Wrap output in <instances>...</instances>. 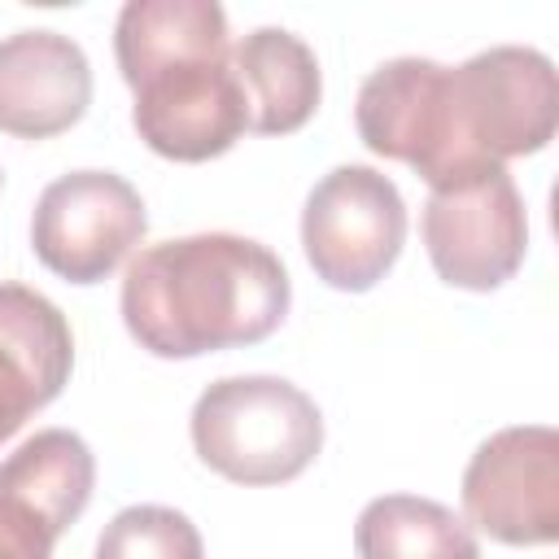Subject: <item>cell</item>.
<instances>
[{
    "label": "cell",
    "instance_id": "obj_6",
    "mask_svg": "<svg viewBox=\"0 0 559 559\" xmlns=\"http://www.w3.org/2000/svg\"><path fill=\"white\" fill-rule=\"evenodd\" d=\"M144 227V201L122 175L70 170L39 192L31 245L52 275L70 284H100L140 245Z\"/></svg>",
    "mask_w": 559,
    "mask_h": 559
},
{
    "label": "cell",
    "instance_id": "obj_14",
    "mask_svg": "<svg viewBox=\"0 0 559 559\" xmlns=\"http://www.w3.org/2000/svg\"><path fill=\"white\" fill-rule=\"evenodd\" d=\"M227 52V13L214 0H131L114 26V57L127 87L170 61Z\"/></svg>",
    "mask_w": 559,
    "mask_h": 559
},
{
    "label": "cell",
    "instance_id": "obj_3",
    "mask_svg": "<svg viewBox=\"0 0 559 559\" xmlns=\"http://www.w3.org/2000/svg\"><path fill=\"white\" fill-rule=\"evenodd\" d=\"M450 127L467 162H507L550 144L559 122L555 66L537 48L498 44L445 74Z\"/></svg>",
    "mask_w": 559,
    "mask_h": 559
},
{
    "label": "cell",
    "instance_id": "obj_8",
    "mask_svg": "<svg viewBox=\"0 0 559 559\" xmlns=\"http://www.w3.org/2000/svg\"><path fill=\"white\" fill-rule=\"evenodd\" d=\"M445 74L450 66L428 57H393L362 79L358 105H354L362 144L380 157L406 162L428 188L445 183L467 166H480L459 153L454 127H450Z\"/></svg>",
    "mask_w": 559,
    "mask_h": 559
},
{
    "label": "cell",
    "instance_id": "obj_10",
    "mask_svg": "<svg viewBox=\"0 0 559 559\" xmlns=\"http://www.w3.org/2000/svg\"><path fill=\"white\" fill-rule=\"evenodd\" d=\"M96 459L70 428H44L0 463V559H52L57 537L87 511Z\"/></svg>",
    "mask_w": 559,
    "mask_h": 559
},
{
    "label": "cell",
    "instance_id": "obj_4",
    "mask_svg": "<svg viewBox=\"0 0 559 559\" xmlns=\"http://www.w3.org/2000/svg\"><path fill=\"white\" fill-rule=\"evenodd\" d=\"M424 249L450 288H502L528 249V214L515 179L498 162L467 166L424 201Z\"/></svg>",
    "mask_w": 559,
    "mask_h": 559
},
{
    "label": "cell",
    "instance_id": "obj_2",
    "mask_svg": "<svg viewBox=\"0 0 559 559\" xmlns=\"http://www.w3.org/2000/svg\"><path fill=\"white\" fill-rule=\"evenodd\" d=\"M197 459L236 485H284L323 450V415L280 376H223L192 406Z\"/></svg>",
    "mask_w": 559,
    "mask_h": 559
},
{
    "label": "cell",
    "instance_id": "obj_12",
    "mask_svg": "<svg viewBox=\"0 0 559 559\" xmlns=\"http://www.w3.org/2000/svg\"><path fill=\"white\" fill-rule=\"evenodd\" d=\"M70 367L74 336L66 314L26 284H0V441L66 389Z\"/></svg>",
    "mask_w": 559,
    "mask_h": 559
},
{
    "label": "cell",
    "instance_id": "obj_9",
    "mask_svg": "<svg viewBox=\"0 0 559 559\" xmlns=\"http://www.w3.org/2000/svg\"><path fill=\"white\" fill-rule=\"evenodd\" d=\"M135 135L170 162H210L227 153L249 131L245 92L231 74L227 57H192L170 61L140 83H131Z\"/></svg>",
    "mask_w": 559,
    "mask_h": 559
},
{
    "label": "cell",
    "instance_id": "obj_11",
    "mask_svg": "<svg viewBox=\"0 0 559 559\" xmlns=\"http://www.w3.org/2000/svg\"><path fill=\"white\" fill-rule=\"evenodd\" d=\"M92 105V66L70 35L17 31L0 39V131L48 140Z\"/></svg>",
    "mask_w": 559,
    "mask_h": 559
},
{
    "label": "cell",
    "instance_id": "obj_15",
    "mask_svg": "<svg viewBox=\"0 0 559 559\" xmlns=\"http://www.w3.org/2000/svg\"><path fill=\"white\" fill-rule=\"evenodd\" d=\"M354 550L358 559H480L472 524L415 493L371 498L354 524Z\"/></svg>",
    "mask_w": 559,
    "mask_h": 559
},
{
    "label": "cell",
    "instance_id": "obj_7",
    "mask_svg": "<svg viewBox=\"0 0 559 559\" xmlns=\"http://www.w3.org/2000/svg\"><path fill=\"white\" fill-rule=\"evenodd\" d=\"M467 524L502 546H546L559 537V432L515 424L480 441L463 472Z\"/></svg>",
    "mask_w": 559,
    "mask_h": 559
},
{
    "label": "cell",
    "instance_id": "obj_1",
    "mask_svg": "<svg viewBox=\"0 0 559 559\" xmlns=\"http://www.w3.org/2000/svg\"><path fill=\"white\" fill-rule=\"evenodd\" d=\"M293 301L284 262L236 231L148 245L122 275V323L157 358H201L266 341Z\"/></svg>",
    "mask_w": 559,
    "mask_h": 559
},
{
    "label": "cell",
    "instance_id": "obj_16",
    "mask_svg": "<svg viewBox=\"0 0 559 559\" xmlns=\"http://www.w3.org/2000/svg\"><path fill=\"white\" fill-rule=\"evenodd\" d=\"M96 559H205V546L183 511L140 502L105 524Z\"/></svg>",
    "mask_w": 559,
    "mask_h": 559
},
{
    "label": "cell",
    "instance_id": "obj_13",
    "mask_svg": "<svg viewBox=\"0 0 559 559\" xmlns=\"http://www.w3.org/2000/svg\"><path fill=\"white\" fill-rule=\"evenodd\" d=\"M231 74L245 92L249 131L293 135L301 131L323 96L314 52L284 26H258L231 48Z\"/></svg>",
    "mask_w": 559,
    "mask_h": 559
},
{
    "label": "cell",
    "instance_id": "obj_5",
    "mask_svg": "<svg viewBox=\"0 0 559 559\" xmlns=\"http://www.w3.org/2000/svg\"><path fill=\"white\" fill-rule=\"evenodd\" d=\"M406 240V201L371 166L328 170L301 210V249L314 275L341 293L376 288Z\"/></svg>",
    "mask_w": 559,
    "mask_h": 559
}]
</instances>
